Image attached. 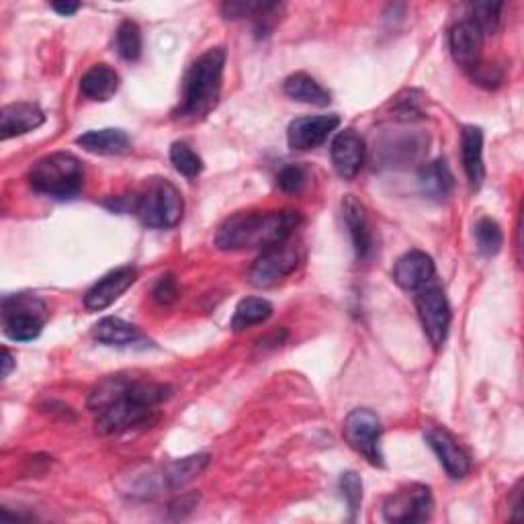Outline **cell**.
<instances>
[{"mask_svg":"<svg viewBox=\"0 0 524 524\" xmlns=\"http://www.w3.org/2000/svg\"><path fill=\"white\" fill-rule=\"evenodd\" d=\"M170 396L168 385L117 375L107 377L91 391L89 408L97 412L95 424L101 434H121L148 424L156 408Z\"/></svg>","mask_w":524,"mask_h":524,"instance_id":"6da1fadb","label":"cell"},{"mask_svg":"<svg viewBox=\"0 0 524 524\" xmlns=\"http://www.w3.org/2000/svg\"><path fill=\"white\" fill-rule=\"evenodd\" d=\"M183 209L185 203L181 191L164 179L150 181L144 193L134 201V211L140 222L156 230L177 226L183 217Z\"/></svg>","mask_w":524,"mask_h":524,"instance_id":"5b68a950","label":"cell"},{"mask_svg":"<svg viewBox=\"0 0 524 524\" xmlns=\"http://www.w3.org/2000/svg\"><path fill=\"white\" fill-rule=\"evenodd\" d=\"M342 215H344V222L348 226V232H351L357 256L361 260H367L373 252V232H371V224H369L365 205L361 201H357L353 195H348L342 201Z\"/></svg>","mask_w":524,"mask_h":524,"instance_id":"d6986e66","label":"cell"},{"mask_svg":"<svg viewBox=\"0 0 524 524\" xmlns=\"http://www.w3.org/2000/svg\"><path fill=\"white\" fill-rule=\"evenodd\" d=\"M29 183L37 193L56 199H70L82 191L84 168L76 156L68 152H56L39 158L33 164Z\"/></svg>","mask_w":524,"mask_h":524,"instance_id":"277c9868","label":"cell"},{"mask_svg":"<svg viewBox=\"0 0 524 524\" xmlns=\"http://www.w3.org/2000/svg\"><path fill=\"white\" fill-rule=\"evenodd\" d=\"M340 125L338 115H318V117H299L291 121L287 129V140L293 150L305 152L322 146L332 131Z\"/></svg>","mask_w":524,"mask_h":524,"instance_id":"7c38bea8","label":"cell"},{"mask_svg":"<svg viewBox=\"0 0 524 524\" xmlns=\"http://www.w3.org/2000/svg\"><path fill=\"white\" fill-rule=\"evenodd\" d=\"M299 265V254L293 246L277 244L267 250H262V254L256 258V262L250 269V285L258 289H269L287 279Z\"/></svg>","mask_w":524,"mask_h":524,"instance_id":"ba28073f","label":"cell"},{"mask_svg":"<svg viewBox=\"0 0 524 524\" xmlns=\"http://www.w3.org/2000/svg\"><path fill=\"white\" fill-rule=\"evenodd\" d=\"M428 140L420 134H404L385 138L375 144V164L379 166H410L424 158Z\"/></svg>","mask_w":524,"mask_h":524,"instance_id":"8fae6325","label":"cell"},{"mask_svg":"<svg viewBox=\"0 0 524 524\" xmlns=\"http://www.w3.org/2000/svg\"><path fill=\"white\" fill-rule=\"evenodd\" d=\"M170 162L187 179H197L199 174H201V170H203V160L185 142L172 144V148H170Z\"/></svg>","mask_w":524,"mask_h":524,"instance_id":"f546056e","label":"cell"},{"mask_svg":"<svg viewBox=\"0 0 524 524\" xmlns=\"http://www.w3.org/2000/svg\"><path fill=\"white\" fill-rule=\"evenodd\" d=\"M0 363H3V379H7L11 375V371H13V367H15V359L7 351V348H3V361H0Z\"/></svg>","mask_w":524,"mask_h":524,"instance_id":"8d00e7d4","label":"cell"},{"mask_svg":"<svg viewBox=\"0 0 524 524\" xmlns=\"http://www.w3.org/2000/svg\"><path fill=\"white\" fill-rule=\"evenodd\" d=\"M119 89V76L107 64H97L80 78V93L91 101H109Z\"/></svg>","mask_w":524,"mask_h":524,"instance_id":"44dd1931","label":"cell"},{"mask_svg":"<svg viewBox=\"0 0 524 524\" xmlns=\"http://www.w3.org/2000/svg\"><path fill=\"white\" fill-rule=\"evenodd\" d=\"M277 185L281 187V191L285 193H301L305 189V185H308V172H305L301 166L297 164H291V166H285L279 177H277Z\"/></svg>","mask_w":524,"mask_h":524,"instance_id":"d6a6232c","label":"cell"},{"mask_svg":"<svg viewBox=\"0 0 524 524\" xmlns=\"http://www.w3.org/2000/svg\"><path fill=\"white\" fill-rule=\"evenodd\" d=\"M76 144L91 154L101 156H115L129 150V138L121 129H99V131H86Z\"/></svg>","mask_w":524,"mask_h":524,"instance_id":"603a6c76","label":"cell"},{"mask_svg":"<svg viewBox=\"0 0 524 524\" xmlns=\"http://www.w3.org/2000/svg\"><path fill=\"white\" fill-rule=\"evenodd\" d=\"M416 310L428 340L443 346L451 326V305L441 287H424L416 295Z\"/></svg>","mask_w":524,"mask_h":524,"instance_id":"9c48e42d","label":"cell"},{"mask_svg":"<svg viewBox=\"0 0 524 524\" xmlns=\"http://www.w3.org/2000/svg\"><path fill=\"white\" fill-rule=\"evenodd\" d=\"M48 320V308L37 295L17 293L3 299V332L15 342L35 340Z\"/></svg>","mask_w":524,"mask_h":524,"instance_id":"8992f818","label":"cell"},{"mask_svg":"<svg viewBox=\"0 0 524 524\" xmlns=\"http://www.w3.org/2000/svg\"><path fill=\"white\" fill-rule=\"evenodd\" d=\"M273 316V305L262 297H246L238 303L232 318V330L242 332L252 326L265 324Z\"/></svg>","mask_w":524,"mask_h":524,"instance_id":"4316f807","label":"cell"},{"mask_svg":"<svg viewBox=\"0 0 524 524\" xmlns=\"http://www.w3.org/2000/svg\"><path fill=\"white\" fill-rule=\"evenodd\" d=\"M52 7H54L56 13L64 15V17H70V15H74V13L80 9L78 3H54Z\"/></svg>","mask_w":524,"mask_h":524,"instance_id":"d590c367","label":"cell"},{"mask_svg":"<svg viewBox=\"0 0 524 524\" xmlns=\"http://www.w3.org/2000/svg\"><path fill=\"white\" fill-rule=\"evenodd\" d=\"M432 492L426 486L412 484L396 494H391L383 504V518L393 524H414L430 518Z\"/></svg>","mask_w":524,"mask_h":524,"instance_id":"30bf717a","label":"cell"},{"mask_svg":"<svg viewBox=\"0 0 524 524\" xmlns=\"http://www.w3.org/2000/svg\"><path fill=\"white\" fill-rule=\"evenodd\" d=\"M475 242L479 252L486 256H494L502 250L504 234L494 220H490V217H482V220L475 224Z\"/></svg>","mask_w":524,"mask_h":524,"instance_id":"f1b7e54d","label":"cell"},{"mask_svg":"<svg viewBox=\"0 0 524 524\" xmlns=\"http://www.w3.org/2000/svg\"><path fill=\"white\" fill-rule=\"evenodd\" d=\"M449 46L455 62L465 70H473L482 62L479 58H482L484 33L479 31V27L471 19L459 21L449 33Z\"/></svg>","mask_w":524,"mask_h":524,"instance_id":"2e32d148","label":"cell"},{"mask_svg":"<svg viewBox=\"0 0 524 524\" xmlns=\"http://www.w3.org/2000/svg\"><path fill=\"white\" fill-rule=\"evenodd\" d=\"M301 215L297 211H248L236 213L222 224L215 236V246L220 250H244L287 242L293 230L299 226Z\"/></svg>","mask_w":524,"mask_h":524,"instance_id":"7a4b0ae2","label":"cell"},{"mask_svg":"<svg viewBox=\"0 0 524 524\" xmlns=\"http://www.w3.org/2000/svg\"><path fill=\"white\" fill-rule=\"evenodd\" d=\"M340 492L344 502L348 504V510H351V518L357 516L361 502H363V482L361 477L355 471H346L340 477Z\"/></svg>","mask_w":524,"mask_h":524,"instance_id":"1f68e13d","label":"cell"},{"mask_svg":"<svg viewBox=\"0 0 524 524\" xmlns=\"http://www.w3.org/2000/svg\"><path fill=\"white\" fill-rule=\"evenodd\" d=\"M365 140L355 129H344L332 142V164L342 179L351 181L365 164Z\"/></svg>","mask_w":524,"mask_h":524,"instance_id":"9a60e30c","label":"cell"},{"mask_svg":"<svg viewBox=\"0 0 524 524\" xmlns=\"http://www.w3.org/2000/svg\"><path fill=\"white\" fill-rule=\"evenodd\" d=\"M455 181L445 160H434L420 170V189L426 197L443 201L449 197Z\"/></svg>","mask_w":524,"mask_h":524,"instance_id":"cb8c5ba5","label":"cell"},{"mask_svg":"<svg viewBox=\"0 0 524 524\" xmlns=\"http://www.w3.org/2000/svg\"><path fill=\"white\" fill-rule=\"evenodd\" d=\"M46 121L43 111L33 103H13L0 111V136L11 140L37 129Z\"/></svg>","mask_w":524,"mask_h":524,"instance_id":"ac0fdd59","label":"cell"},{"mask_svg":"<svg viewBox=\"0 0 524 524\" xmlns=\"http://www.w3.org/2000/svg\"><path fill=\"white\" fill-rule=\"evenodd\" d=\"M502 3H475L471 5V21L484 35H494L500 27Z\"/></svg>","mask_w":524,"mask_h":524,"instance_id":"4dcf8cb0","label":"cell"},{"mask_svg":"<svg viewBox=\"0 0 524 524\" xmlns=\"http://www.w3.org/2000/svg\"><path fill=\"white\" fill-rule=\"evenodd\" d=\"M426 441L434 455L439 457L441 465L453 479H461L471 469V459L465 449L455 441V436L439 426H430L426 430Z\"/></svg>","mask_w":524,"mask_h":524,"instance_id":"4fadbf2b","label":"cell"},{"mask_svg":"<svg viewBox=\"0 0 524 524\" xmlns=\"http://www.w3.org/2000/svg\"><path fill=\"white\" fill-rule=\"evenodd\" d=\"M138 271L134 267H121L105 275L101 281H97L84 295L86 310L101 312L115 303L131 285L136 283Z\"/></svg>","mask_w":524,"mask_h":524,"instance_id":"5bb4252c","label":"cell"},{"mask_svg":"<svg viewBox=\"0 0 524 524\" xmlns=\"http://www.w3.org/2000/svg\"><path fill=\"white\" fill-rule=\"evenodd\" d=\"M381 432L383 430H381V422L377 414L365 408L353 410L351 414H348L344 420V428H342L346 443L377 467L383 465Z\"/></svg>","mask_w":524,"mask_h":524,"instance_id":"52a82bcc","label":"cell"},{"mask_svg":"<svg viewBox=\"0 0 524 524\" xmlns=\"http://www.w3.org/2000/svg\"><path fill=\"white\" fill-rule=\"evenodd\" d=\"M434 273L436 269L432 258L426 252L412 250L398 260L396 269H393V281L406 291H420L430 285Z\"/></svg>","mask_w":524,"mask_h":524,"instance_id":"e0dca14e","label":"cell"},{"mask_svg":"<svg viewBox=\"0 0 524 524\" xmlns=\"http://www.w3.org/2000/svg\"><path fill=\"white\" fill-rule=\"evenodd\" d=\"M461 154H463V168L469 179L471 189H479L486 179L484 166V134L479 127L467 125L461 134Z\"/></svg>","mask_w":524,"mask_h":524,"instance_id":"ffe728a7","label":"cell"},{"mask_svg":"<svg viewBox=\"0 0 524 524\" xmlns=\"http://www.w3.org/2000/svg\"><path fill=\"white\" fill-rule=\"evenodd\" d=\"M115 46H117V52L123 60H127V62L140 60L144 41H142V31H140L138 23L123 21L117 29V35H115Z\"/></svg>","mask_w":524,"mask_h":524,"instance_id":"83f0119b","label":"cell"},{"mask_svg":"<svg viewBox=\"0 0 524 524\" xmlns=\"http://www.w3.org/2000/svg\"><path fill=\"white\" fill-rule=\"evenodd\" d=\"M283 91L289 99L305 103V105L326 107L332 101L330 93L324 89V86L316 78H312L310 74H305V72L291 74L283 84Z\"/></svg>","mask_w":524,"mask_h":524,"instance_id":"7402d4cb","label":"cell"},{"mask_svg":"<svg viewBox=\"0 0 524 524\" xmlns=\"http://www.w3.org/2000/svg\"><path fill=\"white\" fill-rule=\"evenodd\" d=\"M209 465V455L207 453H199V455H191L179 461H172L170 465L164 467V486L168 490H179L185 488L187 484H191L195 477H199Z\"/></svg>","mask_w":524,"mask_h":524,"instance_id":"d4e9b609","label":"cell"},{"mask_svg":"<svg viewBox=\"0 0 524 524\" xmlns=\"http://www.w3.org/2000/svg\"><path fill=\"white\" fill-rule=\"evenodd\" d=\"M179 297V285H177V279H174L172 275H164L158 279L156 287H154V299L160 303V305H170L177 301Z\"/></svg>","mask_w":524,"mask_h":524,"instance_id":"836d02e7","label":"cell"},{"mask_svg":"<svg viewBox=\"0 0 524 524\" xmlns=\"http://www.w3.org/2000/svg\"><path fill=\"white\" fill-rule=\"evenodd\" d=\"M471 74H473V80H475L477 84L488 86V89H496V86L502 82V72H500V68H496V66H486V64H482V62H479V64L471 70Z\"/></svg>","mask_w":524,"mask_h":524,"instance_id":"e575fe53","label":"cell"},{"mask_svg":"<svg viewBox=\"0 0 524 524\" xmlns=\"http://www.w3.org/2000/svg\"><path fill=\"white\" fill-rule=\"evenodd\" d=\"M226 68V50L211 48L201 54L185 74L181 117L203 119L220 101Z\"/></svg>","mask_w":524,"mask_h":524,"instance_id":"3957f363","label":"cell"},{"mask_svg":"<svg viewBox=\"0 0 524 524\" xmlns=\"http://www.w3.org/2000/svg\"><path fill=\"white\" fill-rule=\"evenodd\" d=\"M93 336L109 346H131L142 340L140 330L121 318H103L95 328Z\"/></svg>","mask_w":524,"mask_h":524,"instance_id":"484cf974","label":"cell"}]
</instances>
